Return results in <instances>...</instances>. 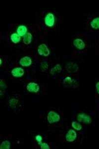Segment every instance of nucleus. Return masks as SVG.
I'll return each instance as SVG.
<instances>
[{
    "label": "nucleus",
    "mask_w": 99,
    "mask_h": 149,
    "mask_svg": "<svg viewBox=\"0 0 99 149\" xmlns=\"http://www.w3.org/2000/svg\"><path fill=\"white\" fill-rule=\"evenodd\" d=\"M18 101L17 99H12L10 101V105L11 107H15L17 105L18 103Z\"/></svg>",
    "instance_id": "nucleus-19"
},
{
    "label": "nucleus",
    "mask_w": 99,
    "mask_h": 149,
    "mask_svg": "<svg viewBox=\"0 0 99 149\" xmlns=\"http://www.w3.org/2000/svg\"><path fill=\"white\" fill-rule=\"evenodd\" d=\"M67 70L68 72L70 73H75L78 70V66L75 64L69 63L66 66Z\"/></svg>",
    "instance_id": "nucleus-14"
},
{
    "label": "nucleus",
    "mask_w": 99,
    "mask_h": 149,
    "mask_svg": "<svg viewBox=\"0 0 99 149\" xmlns=\"http://www.w3.org/2000/svg\"><path fill=\"white\" fill-rule=\"evenodd\" d=\"M33 35L31 32H28L23 37V42L25 45H29L32 42Z\"/></svg>",
    "instance_id": "nucleus-12"
},
{
    "label": "nucleus",
    "mask_w": 99,
    "mask_h": 149,
    "mask_svg": "<svg viewBox=\"0 0 99 149\" xmlns=\"http://www.w3.org/2000/svg\"><path fill=\"white\" fill-rule=\"evenodd\" d=\"M72 127L77 131H80L82 129V126L79 123V122H75V121L72 122Z\"/></svg>",
    "instance_id": "nucleus-17"
},
{
    "label": "nucleus",
    "mask_w": 99,
    "mask_h": 149,
    "mask_svg": "<svg viewBox=\"0 0 99 149\" xmlns=\"http://www.w3.org/2000/svg\"><path fill=\"white\" fill-rule=\"evenodd\" d=\"M11 147V143L10 141L6 140L3 142L1 145V149H10Z\"/></svg>",
    "instance_id": "nucleus-18"
},
{
    "label": "nucleus",
    "mask_w": 99,
    "mask_h": 149,
    "mask_svg": "<svg viewBox=\"0 0 99 149\" xmlns=\"http://www.w3.org/2000/svg\"><path fill=\"white\" fill-rule=\"evenodd\" d=\"M77 137V132L74 130H70L65 135L66 141L69 142H72L74 141Z\"/></svg>",
    "instance_id": "nucleus-9"
},
{
    "label": "nucleus",
    "mask_w": 99,
    "mask_h": 149,
    "mask_svg": "<svg viewBox=\"0 0 99 149\" xmlns=\"http://www.w3.org/2000/svg\"><path fill=\"white\" fill-rule=\"evenodd\" d=\"M32 63V59L30 57L27 56L23 57L19 61L20 65L21 66L25 67H28L31 66Z\"/></svg>",
    "instance_id": "nucleus-10"
},
{
    "label": "nucleus",
    "mask_w": 99,
    "mask_h": 149,
    "mask_svg": "<svg viewBox=\"0 0 99 149\" xmlns=\"http://www.w3.org/2000/svg\"><path fill=\"white\" fill-rule=\"evenodd\" d=\"M96 91L98 94L99 95V81H98L96 84Z\"/></svg>",
    "instance_id": "nucleus-22"
},
{
    "label": "nucleus",
    "mask_w": 99,
    "mask_h": 149,
    "mask_svg": "<svg viewBox=\"0 0 99 149\" xmlns=\"http://www.w3.org/2000/svg\"><path fill=\"white\" fill-rule=\"evenodd\" d=\"M35 139H36V141L37 142V143H38V144H39V145H40L42 143V137L41 136V135H38L36 136V137H35Z\"/></svg>",
    "instance_id": "nucleus-20"
},
{
    "label": "nucleus",
    "mask_w": 99,
    "mask_h": 149,
    "mask_svg": "<svg viewBox=\"0 0 99 149\" xmlns=\"http://www.w3.org/2000/svg\"><path fill=\"white\" fill-rule=\"evenodd\" d=\"M40 145V147L41 149H50V147L49 145L47 143H42Z\"/></svg>",
    "instance_id": "nucleus-21"
},
{
    "label": "nucleus",
    "mask_w": 99,
    "mask_h": 149,
    "mask_svg": "<svg viewBox=\"0 0 99 149\" xmlns=\"http://www.w3.org/2000/svg\"><path fill=\"white\" fill-rule=\"evenodd\" d=\"M63 83L64 85L66 86H73L75 83L74 82V80L72 79V78L70 77H67L63 79Z\"/></svg>",
    "instance_id": "nucleus-15"
},
{
    "label": "nucleus",
    "mask_w": 99,
    "mask_h": 149,
    "mask_svg": "<svg viewBox=\"0 0 99 149\" xmlns=\"http://www.w3.org/2000/svg\"><path fill=\"white\" fill-rule=\"evenodd\" d=\"M47 120L48 123L50 124L56 123L59 122L60 120V117L59 113L54 111H50L48 113Z\"/></svg>",
    "instance_id": "nucleus-4"
},
{
    "label": "nucleus",
    "mask_w": 99,
    "mask_h": 149,
    "mask_svg": "<svg viewBox=\"0 0 99 149\" xmlns=\"http://www.w3.org/2000/svg\"><path fill=\"white\" fill-rule=\"evenodd\" d=\"M28 32L27 27L24 24L19 25L17 26L16 29V33L21 37H23Z\"/></svg>",
    "instance_id": "nucleus-11"
},
{
    "label": "nucleus",
    "mask_w": 99,
    "mask_h": 149,
    "mask_svg": "<svg viewBox=\"0 0 99 149\" xmlns=\"http://www.w3.org/2000/svg\"><path fill=\"white\" fill-rule=\"evenodd\" d=\"M88 27L93 31H99V16H94L89 20Z\"/></svg>",
    "instance_id": "nucleus-3"
},
{
    "label": "nucleus",
    "mask_w": 99,
    "mask_h": 149,
    "mask_svg": "<svg viewBox=\"0 0 99 149\" xmlns=\"http://www.w3.org/2000/svg\"><path fill=\"white\" fill-rule=\"evenodd\" d=\"M77 121L81 123L89 125L92 122V119L90 116L84 113H78L77 117Z\"/></svg>",
    "instance_id": "nucleus-5"
},
{
    "label": "nucleus",
    "mask_w": 99,
    "mask_h": 149,
    "mask_svg": "<svg viewBox=\"0 0 99 149\" xmlns=\"http://www.w3.org/2000/svg\"><path fill=\"white\" fill-rule=\"evenodd\" d=\"M11 74L15 78H21L25 74V70L22 67H17L11 70Z\"/></svg>",
    "instance_id": "nucleus-8"
},
{
    "label": "nucleus",
    "mask_w": 99,
    "mask_h": 149,
    "mask_svg": "<svg viewBox=\"0 0 99 149\" xmlns=\"http://www.w3.org/2000/svg\"><path fill=\"white\" fill-rule=\"evenodd\" d=\"M38 54L42 56L47 57L50 54V50L47 45L41 44L38 47Z\"/></svg>",
    "instance_id": "nucleus-6"
},
{
    "label": "nucleus",
    "mask_w": 99,
    "mask_h": 149,
    "mask_svg": "<svg viewBox=\"0 0 99 149\" xmlns=\"http://www.w3.org/2000/svg\"><path fill=\"white\" fill-rule=\"evenodd\" d=\"M26 90L29 93H37L40 91V86L37 83L30 82L26 86Z\"/></svg>",
    "instance_id": "nucleus-7"
},
{
    "label": "nucleus",
    "mask_w": 99,
    "mask_h": 149,
    "mask_svg": "<svg viewBox=\"0 0 99 149\" xmlns=\"http://www.w3.org/2000/svg\"><path fill=\"white\" fill-rule=\"evenodd\" d=\"M73 47L79 50H83L87 47L86 42L84 39L81 38H77L74 39L72 42Z\"/></svg>",
    "instance_id": "nucleus-2"
},
{
    "label": "nucleus",
    "mask_w": 99,
    "mask_h": 149,
    "mask_svg": "<svg viewBox=\"0 0 99 149\" xmlns=\"http://www.w3.org/2000/svg\"><path fill=\"white\" fill-rule=\"evenodd\" d=\"M62 70V67H60V65H56L51 69V73L53 74H56L57 73H60Z\"/></svg>",
    "instance_id": "nucleus-16"
},
{
    "label": "nucleus",
    "mask_w": 99,
    "mask_h": 149,
    "mask_svg": "<svg viewBox=\"0 0 99 149\" xmlns=\"http://www.w3.org/2000/svg\"><path fill=\"white\" fill-rule=\"evenodd\" d=\"M44 23L46 27L53 28L56 24V17L52 11H48L44 15Z\"/></svg>",
    "instance_id": "nucleus-1"
},
{
    "label": "nucleus",
    "mask_w": 99,
    "mask_h": 149,
    "mask_svg": "<svg viewBox=\"0 0 99 149\" xmlns=\"http://www.w3.org/2000/svg\"><path fill=\"white\" fill-rule=\"evenodd\" d=\"M10 40L13 44H18L21 41V37L16 32L13 33L10 36Z\"/></svg>",
    "instance_id": "nucleus-13"
}]
</instances>
